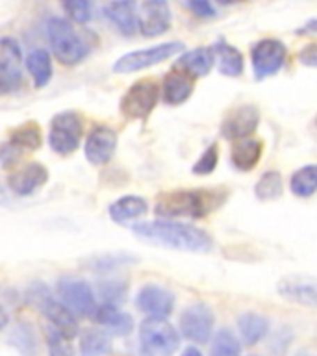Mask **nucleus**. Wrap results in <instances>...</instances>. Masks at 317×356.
I'll list each match as a JSON object with an SVG mask.
<instances>
[{"label": "nucleus", "mask_w": 317, "mask_h": 356, "mask_svg": "<svg viewBox=\"0 0 317 356\" xmlns=\"http://www.w3.org/2000/svg\"><path fill=\"white\" fill-rule=\"evenodd\" d=\"M289 188L297 197H311L317 191V165H304L295 171L289 180Z\"/></svg>", "instance_id": "obj_30"}, {"label": "nucleus", "mask_w": 317, "mask_h": 356, "mask_svg": "<svg viewBox=\"0 0 317 356\" xmlns=\"http://www.w3.org/2000/svg\"><path fill=\"white\" fill-rule=\"evenodd\" d=\"M139 30L145 38H156L165 33L171 26V10L167 2L161 0H149L138 4Z\"/></svg>", "instance_id": "obj_16"}, {"label": "nucleus", "mask_w": 317, "mask_h": 356, "mask_svg": "<svg viewBox=\"0 0 317 356\" xmlns=\"http://www.w3.org/2000/svg\"><path fill=\"white\" fill-rule=\"evenodd\" d=\"M28 297L32 302L41 308L44 316L49 317V321L52 327H56L61 334H65L67 338L71 339L78 334V321L76 316L72 314L69 308H67L61 300H56L52 295H50L49 288L43 286L41 282L32 284L28 288Z\"/></svg>", "instance_id": "obj_5"}, {"label": "nucleus", "mask_w": 317, "mask_h": 356, "mask_svg": "<svg viewBox=\"0 0 317 356\" xmlns=\"http://www.w3.org/2000/svg\"><path fill=\"white\" fill-rule=\"evenodd\" d=\"M136 306L145 316H149V319H167L174 308V295L163 286L147 284L139 289Z\"/></svg>", "instance_id": "obj_14"}, {"label": "nucleus", "mask_w": 317, "mask_h": 356, "mask_svg": "<svg viewBox=\"0 0 317 356\" xmlns=\"http://www.w3.org/2000/svg\"><path fill=\"white\" fill-rule=\"evenodd\" d=\"M297 60L306 67H317V43H311L300 50L297 54Z\"/></svg>", "instance_id": "obj_41"}, {"label": "nucleus", "mask_w": 317, "mask_h": 356, "mask_svg": "<svg viewBox=\"0 0 317 356\" xmlns=\"http://www.w3.org/2000/svg\"><path fill=\"white\" fill-rule=\"evenodd\" d=\"M260 122V111L252 104H241L228 111L221 122V136L225 139H247Z\"/></svg>", "instance_id": "obj_13"}, {"label": "nucleus", "mask_w": 317, "mask_h": 356, "mask_svg": "<svg viewBox=\"0 0 317 356\" xmlns=\"http://www.w3.org/2000/svg\"><path fill=\"white\" fill-rule=\"evenodd\" d=\"M147 211H149V202L143 197H138V195L121 197L115 202H111L110 208H108L111 221L115 222L133 221V219H138V217H141Z\"/></svg>", "instance_id": "obj_23"}, {"label": "nucleus", "mask_w": 317, "mask_h": 356, "mask_svg": "<svg viewBox=\"0 0 317 356\" xmlns=\"http://www.w3.org/2000/svg\"><path fill=\"white\" fill-rule=\"evenodd\" d=\"M0 152H2V167H4V169H8L11 163H15V160L19 158V154H21V150L17 149L15 145H11L10 141H6V143L2 145Z\"/></svg>", "instance_id": "obj_42"}, {"label": "nucleus", "mask_w": 317, "mask_h": 356, "mask_svg": "<svg viewBox=\"0 0 317 356\" xmlns=\"http://www.w3.org/2000/svg\"><path fill=\"white\" fill-rule=\"evenodd\" d=\"M180 345L178 330L167 319H145L139 327L143 356H174Z\"/></svg>", "instance_id": "obj_4"}, {"label": "nucleus", "mask_w": 317, "mask_h": 356, "mask_svg": "<svg viewBox=\"0 0 317 356\" xmlns=\"http://www.w3.org/2000/svg\"><path fill=\"white\" fill-rule=\"evenodd\" d=\"M295 356H317V355H316V353H311V350H308V349H302V350H299V353H297Z\"/></svg>", "instance_id": "obj_45"}, {"label": "nucleus", "mask_w": 317, "mask_h": 356, "mask_svg": "<svg viewBox=\"0 0 317 356\" xmlns=\"http://www.w3.org/2000/svg\"><path fill=\"white\" fill-rule=\"evenodd\" d=\"M254 193L260 200H277L284 193L282 175L278 171H267L256 182Z\"/></svg>", "instance_id": "obj_31"}, {"label": "nucleus", "mask_w": 317, "mask_h": 356, "mask_svg": "<svg viewBox=\"0 0 317 356\" xmlns=\"http://www.w3.org/2000/svg\"><path fill=\"white\" fill-rule=\"evenodd\" d=\"M217 161H219V150H217V145L211 143L208 149L200 154V158L195 161V165L191 171L199 177H204V175H210L213 172V169L217 167Z\"/></svg>", "instance_id": "obj_37"}, {"label": "nucleus", "mask_w": 317, "mask_h": 356, "mask_svg": "<svg viewBox=\"0 0 317 356\" xmlns=\"http://www.w3.org/2000/svg\"><path fill=\"white\" fill-rule=\"evenodd\" d=\"M238 330L245 343L254 345L266 338L267 330H269V321L256 312H243L238 317Z\"/></svg>", "instance_id": "obj_27"}, {"label": "nucleus", "mask_w": 317, "mask_h": 356, "mask_svg": "<svg viewBox=\"0 0 317 356\" xmlns=\"http://www.w3.org/2000/svg\"><path fill=\"white\" fill-rule=\"evenodd\" d=\"M180 332L195 343H208L213 330V314L204 302H195L184 308L178 321Z\"/></svg>", "instance_id": "obj_11"}, {"label": "nucleus", "mask_w": 317, "mask_h": 356, "mask_svg": "<svg viewBox=\"0 0 317 356\" xmlns=\"http://www.w3.org/2000/svg\"><path fill=\"white\" fill-rule=\"evenodd\" d=\"M182 356H202V353H200L197 347H193V345H191V347H188V349L184 350Z\"/></svg>", "instance_id": "obj_44"}, {"label": "nucleus", "mask_w": 317, "mask_h": 356, "mask_svg": "<svg viewBox=\"0 0 317 356\" xmlns=\"http://www.w3.org/2000/svg\"><path fill=\"white\" fill-rule=\"evenodd\" d=\"M60 300L74 314L80 317H95L97 314V300L89 282L82 278L61 277L56 284Z\"/></svg>", "instance_id": "obj_8"}, {"label": "nucleus", "mask_w": 317, "mask_h": 356, "mask_svg": "<svg viewBox=\"0 0 317 356\" xmlns=\"http://www.w3.org/2000/svg\"><path fill=\"white\" fill-rule=\"evenodd\" d=\"M44 35L54 56L63 65H76L89 54V44L72 24L61 17H50L44 22Z\"/></svg>", "instance_id": "obj_3"}, {"label": "nucleus", "mask_w": 317, "mask_h": 356, "mask_svg": "<svg viewBox=\"0 0 317 356\" xmlns=\"http://www.w3.org/2000/svg\"><path fill=\"white\" fill-rule=\"evenodd\" d=\"M111 341L100 330H88L80 339V355L82 356H106L110 355Z\"/></svg>", "instance_id": "obj_32"}, {"label": "nucleus", "mask_w": 317, "mask_h": 356, "mask_svg": "<svg viewBox=\"0 0 317 356\" xmlns=\"http://www.w3.org/2000/svg\"><path fill=\"white\" fill-rule=\"evenodd\" d=\"M158 95H160V88L154 80H139L132 83L119 102L121 113L130 121L149 117L158 102Z\"/></svg>", "instance_id": "obj_9"}, {"label": "nucleus", "mask_w": 317, "mask_h": 356, "mask_svg": "<svg viewBox=\"0 0 317 356\" xmlns=\"http://www.w3.org/2000/svg\"><path fill=\"white\" fill-rule=\"evenodd\" d=\"M10 143L15 145L17 149L21 150H35L41 147L43 143V136H41V128H39L38 122L28 121L21 127H17L13 132H11Z\"/></svg>", "instance_id": "obj_29"}, {"label": "nucleus", "mask_w": 317, "mask_h": 356, "mask_svg": "<svg viewBox=\"0 0 317 356\" xmlns=\"http://www.w3.org/2000/svg\"><path fill=\"white\" fill-rule=\"evenodd\" d=\"M213 63H216L213 49L197 47V49L189 50V52L178 58L177 69H180V72H184L189 78H200L206 76L211 71Z\"/></svg>", "instance_id": "obj_19"}, {"label": "nucleus", "mask_w": 317, "mask_h": 356, "mask_svg": "<svg viewBox=\"0 0 317 356\" xmlns=\"http://www.w3.org/2000/svg\"><path fill=\"white\" fill-rule=\"evenodd\" d=\"M295 33H297V35H316L317 33V17L316 19L306 21L302 26L295 30Z\"/></svg>", "instance_id": "obj_43"}, {"label": "nucleus", "mask_w": 317, "mask_h": 356, "mask_svg": "<svg viewBox=\"0 0 317 356\" xmlns=\"http://www.w3.org/2000/svg\"><path fill=\"white\" fill-rule=\"evenodd\" d=\"M316 122H317V119H316Z\"/></svg>", "instance_id": "obj_46"}, {"label": "nucleus", "mask_w": 317, "mask_h": 356, "mask_svg": "<svg viewBox=\"0 0 317 356\" xmlns=\"http://www.w3.org/2000/svg\"><path fill=\"white\" fill-rule=\"evenodd\" d=\"M49 180V171L47 167L41 165L39 161H30L19 167L10 178H8V186L15 195L19 197H28L32 195L35 189L44 186V182Z\"/></svg>", "instance_id": "obj_18"}, {"label": "nucleus", "mask_w": 317, "mask_h": 356, "mask_svg": "<svg viewBox=\"0 0 317 356\" xmlns=\"http://www.w3.org/2000/svg\"><path fill=\"white\" fill-rule=\"evenodd\" d=\"M26 69L33 78V86L44 88L52 78V61H50L49 52L44 49L32 50L26 58Z\"/></svg>", "instance_id": "obj_28"}, {"label": "nucleus", "mask_w": 317, "mask_h": 356, "mask_svg": "<svg viewBox=\"0 0 317 356\" xmlns=\"http://www.w3.org/2000/svg\"><path fill=\"white\" fill-rule=\"evenodd\" d=\"M106 17L110 22L124 35H132L139 28V17H138V4L133 2H110L104 6Z\"/></svg>", "instance_id": "obj_20"}, {"label": "nucleus", "mask_w": 317, "mask_h": 356, "mask_svg": "<svg viewBox=\"0 0 317 356\" xmlns=\"http://www.w3.org/2000/svg\"><path fill=\"white\" fill-rule=\"evenodd\" d=\"M117 149V134L110 127H97L86 139V158L93 165H104L113 158Z\"/></svg>", "instance_id": "obj_17"}, {"label": "nucleus", "mask_w": 317, "mask_h": 356, "mask_svg": "<svg viewBox=\"0 0 317 356\" xmlns=\"http://www.w3.org/2000/svg\"><path fill=\"white\" fill-rule=\"evenodd\" d=\"M263 152V143L256 138H247L236 141L230 152V160L232 165L239 171H250L258 165V161Z\"/></svg>", "instance_id": "obj_21"}, {"label": "nucleus", "mask_w": 317, "mask_h": 356, "mask_svg": "<svg viewBox=\"0 0 317 356\" xmlns=\"http://www.w3.org/2000/svg\"><path fill=\"white\" fill-rule=\"evenodd\" d=\"M222 202V195L213 189H177L165 191L156 200L154 211L160 217H199L208 216Z\"/></svg>", "instance_id": "obj_2"}, {"label": "nucleus", "mask_w": 317, "mask_h": 356, "mask_svg": "<svg viewBox=\"0 0 317 356\" xmlns=\"http://www.w3.org/2000/svg\"><path fill=\"white\" fill-rule=\"evenodd\" d=\"M286 44L278 39H261L250 49V61L256 80L277 74L286 61Z\"/></svg>", "instance_id": "obj_10"}, {"label": "nucleus", "mask_w": 317, "mask_h": 356, "mask_svg": "<svg viewBox=\"0 0 317 356\" xmlns=\"http://www.w3.org/2000/svg\"><path fill=\"white\" fill-rule=\"evenodd\" d=\"M289 341H291V330L289 328H280L277 336H275V339H273V350L277 355H282L288 349Z\"/></svg>", "instance_id": "obj_40"}, {"label": "nucleus", "mask_w": 317, "mask_h": 356, "mask_svg": "<svg viewBox=\"0 0 317 356\" xmlns=\"http://www.w3.org/2000/svg\"><path fill=\"white\" fill-rule=\"evenodd\" d=\"M127 282H122V280H102V282H99L97 291H99L100 297L104 299V305L115 306L124 300V297H127Z\"/></svg>", "instance_id": "obj_35"}, {"label": "nucleus", "mask_w": 317, "mask_h": 356, "mask_svg": "<svg viewBox=\"0 0 317 356\" xmlns=\"http://www.w3.org/2000/svg\"><path fill=\"white\" fill-rule=\"evenodd\" d=\"M138 256L130 254V252H102V254L89 256L83 260V266L89 271L95 273H110L115 271V269H121V267L132 266V264H138Z\"/></svg>", "instance_id": "obj_24"}, {"label": "nucleus", "mask_w": 317, "mask_h": 356, "mask_svg": "<svg viewBox=\"0 0 317 356\" xmlns=\"http://www.w3.org/2000/svg\"><path fill=\"white\" fill-rule=\"evenodd\" d=\"M61 8L65 13L76 22H88L93 17V4L86 2V0H71V2H63Z\"/></svg>", "instance_id": "obj_38"}, {"label": "nucleus", "mask_w": 317, "mask_h": 356, "mask_svg": "<svg viewBox=\"0 0 317 356\" xmlns=\"http://www.w3.org/2000/svg\"><path fill=\"white\" fill-rule=\"evenodd\" d=\"M95 321L106 327L113 336H128L133 330V319L127 312H121L117 306L102 305L95 314Z\"/></svg>", "instance_id": "obj_22"}, {"label": "nucleus", "mask_w": 317, "mask_h": 356, "mask_svg": "<svg viewBox=\"0 0 317 356\" xmlns=\"http://www.w3.org/2000/svg\"><path fill=\"white\" fill-rule=\"evenodd\" d=\"M44 336H47V347H49L50 356H72V349L69 341H67L65 334H61L56 327H47L44 330Z\"/></svg>", "instance_id": "obj_36"}, {"label": "nucleus", "mask_w": 317, "mask_h": 356, "mask_svg": "<svg viewBox=\"0 0 317 356\" xmlns=\"http://www.w3.org/2000/svg\"><path fill=\"white\" fill-rule=\"evenodd\" d=\"M241 347H239L238 338L234 336L228 328H222L211 339L210 356H239Z\"/></svg>", "instance_id": "obj_33"}, {"label": "nucleus", "mask_w": 317, "mask_h": 356, "mask_svg": "<svg viewBox=\"0 0 317 356\" xmlns=\"http://www.w3.org/2000/svg\"><path fill=\"white\" fill-rule=\"evenodd\" d=\"M132 232L145 243L165 247V249L186 250V252H208L213 249V241L206 230L169 219L136 222Z\"/></svg>", "instance_id": "obj_1"}, {"label": "nucleus", "mask_w": 317, "mask_h": 356, "mask_svg": "<svg viewBox=\"0 0 317 356\" xmlns=\"http://www.w3.org/2000/svg\"><path fill=\"white\" fill-rule=\"evenodd\" d=\"M82 119L74 111H61L54 115L49 128V145L56 154L67 156L74 152L82 139Z\"/></svg>", "instance_id": "obj_6"}, {"label": "nucleus", "mask_w": 317, "mask_h": 356, "mask_svg": "<svg viewBox=\"0 0 317 356\" xmlns=\"http://www.w3.org/2000/svg\"><path fill=\"white\" fill-rule=\"evenodd\" d=\"M188 10H191L197 17H216V8L211 2H206V0H193V2H188Z\"/></svg>", "instance_id": "obj_39"}, {"label": "nucleus", "mask_w": 317, "mask_h": 356, "mask_svg": "<svg viewBox=\"0 0 317 356\" xmlns=\"http://www.w3.org/2000/svg\"><path fill=\"white\" fill-rule=\"evenodd\" d=\"M277 291L282 299L295 305L317 308V277L311 275H286L278 280Z\"/></svg>", "instance_id": "obj_12"}, {"label": "nucleus", "mask_w": 317, "mask_h": 356, "mask_svg": "<svg viewBox=\"0 0 317 356\" xmlns=\"http://www.w3.org/2000/svg\"><path fill=\"white\" fill-rule=\"evenodd\" d=\"M21 49L15 39H0V88L2 93H13L21 83Z\"/></svg>", "instance_id": "obj_15"}, {"label": "nucleus", "mask_w": 317, "mask_h": 356, "mask_svg": "<svg viewBox=\"0 0 317 356\" xmlns=\"http://www.w3.org/2000/svg\"><path fill=\"white\" fill-rule=\"evenodd\" d=\"M213 54H216V61L221 74L230 78L241 76V72H243V54L238 49H234L232 44H228L227 41H217L213 44Z\"/></svg>", "instance_id": "obj_26"}, {"label": "nucleus", "mask_w": 317, "mask_h": 356, "mask_svg": "<svg viewBox=\"0 0 317 356\" xmlns=\"http://www.w3.org/2000/svg\"><path fill=\"white\" fill-rule=\"evenodd\" d=\"M180 50H184V43H180V41H169V43L150 47V49L133 50V52L121 56L113 63V71L119 72V74L138 72L141 69H149V67L158 65L161 61L169 60L172 56H177Z\"/></svg>", "instance_id": "obj_7"}, {"label": "nucleus", "mask_w": 317, "mask_h": 356, "mask_svg": "<svg viewBox=\"0 0 317 356\" xmlns=\"http://www.w3.org/2000/svg\"><path fill=\"white\" fill-rule=\"evenodd\" d=\"M163 100L167 104H182L193 93V80L184 72H169L163 80Z\"/></svg>", "instance_id": "obj_25"}, {"label": "nucleus", "mask_w": 317, "mask_h": 356, "mask_svg": "<svg viewBox=\"0 0 317 356\" xmlns=\"http://www.w3.org/2000/svg\"><path fill=\"white\" fill-rule=\"evenodd\" d=\"M10 343L15 345L24 356H35V338L26 323H17L10 334Z\"/></svg>", "instance_id": "obj_34"}]
</instances>
